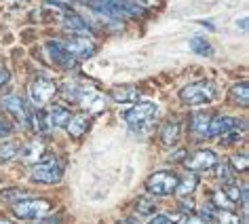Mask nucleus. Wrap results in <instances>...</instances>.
Listing matches in <instances>:
<instances>
[{"label": "nucleus", "mask_w": 249, "mask_h": 224, "mask_svg": "<svg viewBox=\"0 0 249 224\" xmlns=\"http://www.w3.org/2000/svg\"><path fill=\"white\" fill-rule=\"evenodd\" d=\"M64 26H66V30H70V32H74L76 36H89L91 34V30H89V26H87V21L83 19V17H78L74 11L66 15Z\"/></svg>", "instance_id": "15"}, {"label": "nucleus", "mask_w": 249, "mask_h": 224, "mask_svg": "<svg viewBox=\"0 0 249 224\" xmlns=\"http://www.w3.org/2000/svg\"><path fill=\"white\" fill-rule=\"evenodd\" d=\"M2 106L15 116L17 121H19L21 127H28L30 125V116H32V114L28 112V106L21 99V95H17V93H11V95H7V97L2 99Z\"/></svg>", "instance_id": "8"}, {"label": "nucleus", "mask_w": 249, "mask_h": 224, "mask_svg": "<svg viewBox=\"0 0 249 224\" xmlns=\"http://www.w3.org/2000/svg\"><path fill=\"white\" fill-rule=\"evenodd\" d=\"M186 224H205V220L201 216H195V214H190L188 216V220H186Z\"/></svg>", "instance_id": "35"}, {"label": "nucleus", "mask_w": 249, "mask_h": 224, "mask_svg": "<svg viewBox=\"0 0 249 224\" xmlns=\"http://www.w3.org/2000/svg\"><path fill=\"white\" fill-rule=\"evenodd\" d=\"M217 178L220 180H224V182H230V167H228V163H220V161H217Z\"/></svg>", "instance_id": "31"}, {"label": "nucleus", "mask_w": 249, "mask_h": 224, "mask_svg": "<svg viewBox=\"0 0 249 224\" xmlns=\"http://www.w3.org/2000/svg\"><path fill=\"white\" fill-rule=\"evenodd\" d=\"M91 127V119L87 114H76V116H70V121H68V133L72 135V138H80V135H85L89 131Z\"/></svg>", "instance_id": "14"}, {"label": "nucleus", "mask_w": 249, "mask_h": 224, "mask_svg": "<svg viewBox=\"0 0 249 224\" xmlns=\"http://www.w3.org/2000/svg\"><path fill=\"white\" fill-rule=\"evenodd\" d=\"M215 97V85L211 80H198L179 91V99L186 106H203Z\"/></svg>", "instance_id": "2"}, {"label": "nucleus", "mask_w": 249, "mask_h": 224, "mask_svg": "<svg viewBox=\"0 0 249 224\" xmlns=\"http://www.w3.org/2000/svg\"><path fill=\"white\" fill-rule=\"evenodd\" d=\"M211 205H213L215 209H226V211H232L234 209V201L224 190L213 192V201H211Z\"/></svg>", "instance_id": "23"}, {"label": "nucleus", "mask_w": 249, "mask_h": 224, "mask_svg": "<svg viewBox=\"0 0 249 224\" xmlns=\"http://www.w3.org/2000/svg\"><path fill=\"white\" fill-rule=\"evenodd\" d=\"M215 207L211 203H207V205H203L201 207V218L203 220H207V222H213V218H215Z\"/></svg>", "instance_id": "32"}, {"label": "nucleus", "mask_w": 249, "mask_h": 224, "mask_svg": "<svg viewBox=\"0 0 249 224\" xmlns=\"http://www.w3.org/2000/svg\"><path fill=\"white\" fill-rule=\"evenodd\" d=\"M9 78H11V74H9V70L4 66H0V87L2 85H7L9 83Z\"/></svg>", "instance_id": "33"}, {"label": "nucleus", "mask_w": 249, "mask_h": 224, "mask_svg": "<svg viewBox=\"0 0 249 224\" xmlns=\"http://www.w3.org/2000/svg\"><path fill=\"white\" fill-rule=\"evenodd\" d=\"M157 114H159L157 104H152V102H140V104H135L133 108H129L123 116H124V121H127V125L131 127L133 133L146 135V133L152 131L154 121H157Z\"/></svg>", "instance_id": "1"}, {"label": "nucleus", "mask_w": 249, "mask_h": 224, "mask_svg": "<svg viewBox=\"0 0 249 224\" xmlns=\"http://www.w3.org/2000/svg\"><path fill=\"white\" fill-rule=\"evenodd\" d=\"M64 178V165L59 159H42L34 165L32 180L38 184H57Z\"/></svg>", "instance_id": "4"}, {"label": "nucleus", "mask_w": 249, "mask_h": 224, "mask_svg": "<svg viewBox=\"0 0 249 224\" xmlns=\"http://www.w3.org/2000/svg\"><path fill=\"white\" fill-rule=\"evenodd\" d=\"M160 140H163L165 146H176L179 140V125L178 123H165L163 129H160Z\"/></svg>", "instance_id": "19"}, {"label": "nucleus", "mask_w": 249, "mask_h": 224, "mask_svg": "<svg viewBox=\"0 0 249 224\" xmlns=\"http://www.w3.org/2000/svg\"><path fill=\"white\" fill-rule=\"evenodd\" d=\"M135 209H138L140 216L150 218L154 211H157V203H154V199H150V197H142V199H138V203H135Z\"/></svg>", "instance_id": "24"}, {"label": "nucleus", "mask_w": 249, "mask_h": 224, "mask_svg": "<svg viewBox=\"0 0 249 224\" xmlns=\"http://www.w3.org/2000/svg\"><path fill=\"white\" fill-rule=\"evenodd\" d=\"M55 93H57V85H55L51 78L38 76V78H34L32 85H30V97H32V104L36 108L47 106L55 97Z\"/></svg>", "instance_id": "6"}, {"label": "nucleus", "mask_w": 249, "mask_h": 224, "mask_svg": "<svg viewBox=\"0 0 249 224\" xmlns=\"http://www.w3.org/2000/svg\"><path fill=\"white\" fill-rule=\"evenodd\" d=\"M51 211V203L45 199H21L13 205V214L19 220H40Z\"/></svg>", "instance_id": "3"}, {"label": "nucleus", "mask_w": 249, "mask_h": 224, "mask_svg": "<svg viewBox=\"0 0 249 224\" xmlns=\"http://www.w3.org/2000/svg\"><path fill=\"white\" fill-rule=\"evenodd\" d=\"M179 222H182L179 214H154L148 220V224H179Z\"/></svg>", "instance_id": "26"}, {"label": "nucleus", "mask_w": 249, "mask_h": 224, "mask_svg": "<svg viewBox=\"0 0 249 224\" xmlns=\"http://www.w3.org/2000/svg\"><path fill=\"white\" fill-rule=\"evenodd\" d=\"M236 127H239V119H234V116H226V114L211 116L207 135H213V138H220V135L228 133V131H232V129H236Z\"/></svg>", "instance_id": "11"}, {"label": "nucleus", "mask_w": 249, "mask_h": 224, "mask_svg": "<svg viewBox=\"0 0 249 224\" xmlns=\"http://www.w3.org/2000/svg\"><path fill=\"white\" fill-rule=\"evenodd\" d=\"M21 146H23V144H19V142H15V140L2 142V144H0V161H13V159H19Z\"/></svg>", "instance_id": "21"}, {"label": "nucleus", "mask_w": 249, "mask_h": 224, "mask_svg": "<svg viewBox=\"0 0 249 224\" xmlns=\"http://www.w3.org/2000/svg\"><path fill=\"white\" fill-rule=\"evenodd\" d=\"M0 224H11L9 220H0Z\"/></svg>", "instance_id": "38"}, {"label": "nucleus", "mask_w": 249, "mask_h": 224, "mask_svg": "<svg viewBox=\"0 0 249 224\" xmlns=\"http://www.w3.org/2000/svg\"><path fill=\"white\" fill-rule=\"evenodd\" d=\"M230 99H232L234 104H239V106H245L249 104V85L243 80V83H236L232 89H230Z\"/></svg>", "instance_id": "20"}, {"label": "nucleus", "mask_w": 249, "mask_h": 224, "mask_svg": "<svg viewBox=\"0 0 249 224\" xmlns=\"http://www.w3.org/2000/svg\"><path fill=\"white\" fill-rule=\"evenodd\" d=\"M196 186H198V178H196V176H192V173H190V176H186L184 180H179V182H178L176 192H178L179 197H190L192 192H195Z\"/></svg>", "instance_id": "22"}, {"label": "nucleus", "mask_w": 249, "mask_h": 224, "mask_svg": "<svg viewBox=\"0 0 249 224\" xmlns=\"http://www.w3.org/2000/svg\"><path fill=\"white\" fill-rule=\"evenodd\" d=\"M241 135H243V133H239V127H236V129H232V131L220 135V138H222V144H224V146H232V144H236V142L241 140Z\"/></svg>", "instance_id": "29"}, {"label": "nucleus", "mask_w": 249, "mask_h": 224, "mask_svg": "<svg viewBox=\"0 0 249 224\" xmlns=\"http://www.w3.org/2000/svg\"><path fill=\"white\" fill-rule=\"evenodd\" d=\"M64 47L76 59H87V57H91V55L95 53V45H93V40H89L87 36H74V38L68 40Z\"/></svg>", "instance_id": "10"}, {"label": "nucleus", "mask_w": 249, "mask_h": 224, "mask_svg": "<svg viewBox=\"0 0 249 224\" xmlns=\"http://www.w3.org/2000/svg\"><path fill=\"white\" fill-rule=\"evenodd\" d=\"M42 154H45V146H42L40 142H32V144H28V146H21L19 157L23 161H28V163H38L42 159Z\"/></svg>", "instance_id": "18"}, {"label": "nucleus", "mask_w": 249, "mask_h": 224, "mask_svg": "<svg viewBox=\"0 0 249 224\" xmlns=\"http://www.w3.org/2000/svg\"><path fill=\"white\" fill-rule=\"evenodd\" d=\"M118 224H138V222H135V220H133V218H129V220H121V222H118Z\"/></svg>", "instance_id": "37"}, {"label": "nucleus", "mask_w": 249, "mask_h": 224, "mask_svg": "<svg viewBox=\"0 0 249 224\" xmlns=\"http://www.w3.org/2000/svg\"><path fill=\"white\" fill-rule=\"evenodd\" d=\"M133 2L140 4V7L144 9V7H154V2H157V0H133Z\"/></svg>", "instance_id": "36"}, {"label": "nucleus", "mask_w": 249, "mask_h": 224, "mask_svg": "<svg viewBox=\"0 0 249 224\" xmlns=\"http://www.w3.org/2000/svg\"><path fill=\"white\" fill-rule=\"evenodd\" d=\"M209 121H211V114L209 112H196L190 121V129L196 138H207V131H209Z\"/></svg>", "instance_id": "17"}, {"label": "nucleus", "mask_w": 249, "mask_h": 224, "mask_svg": "<svg viewBox=\"0 0 249 224\" xmlns=\"http://www.w3.org/2000/svg\"><path fill=\"white\" fill-rule=\"evenodd\" d=\"M11 133V125L4 119H0V138H4V135Z\"/></svg>", "instance_id": "34"}, {"label": "nucleus", "mask_w": 249, "mask_h": 224, "mask_svg": "<svg viewBox=\"0 0 249 224\" xmlns=\"http://www.w3.org/2000/svg\"><path fill=\"white\" fill-rule=\"evenodd\" d=\"M230 161H232V169H236V171L247 169V154H234Z\"/></svg>", "instance_id": "30"}, {"label": "nucleus", "mask_w": 249, "mask_h": 224, "mask_svg": "<svg viewBox=\"0 0 249 224\" xmlns=\"http://www.w3.org/2000/svg\"><path fill=\"white\" fill-rule=\"evenodd\" d=\"M179 178L173 171H154L150 178L146 180V188L154 197H165L176 192Z\"/></svg>", "instance_id": "5"}, {"label": "nucleus", "mask_w": 249, "mask_h": 224, "mask_svg": "<svg viewBox=\"0 0 249 224\" xmlns=\"http://www.w3.org/2000/svg\"><path fill=\"white\" fill-rule=\"evenodd\" d=\"M30 197V192L26 188H7V190H0V199H4V201H21V199Z\"/></svg>", "instance_id": "27"}, {"label": "nucleus", "mask_w": 249, "mask_h": 224, "mask_svg": "<svg viewBox=\"0 0 249 224\" xmlns=\"http://www.w3.org/2000/svg\"><path fill=\"white\" fill-rule=\"evenodd\" d=\"M190 49L195 53H198V55H211L213 53V49H211V45L205 38H192L190 40Z\"/></svg>", "instance_id": "28"}, {"label": "nucleus", "mask_w": 249, "mask_h": 224, "mask_svg": "<svg viewBox=\"0 0 249 224\" xmlns=\"http://www.w3.org/2000/svg\"><path fill=\"white\" fill-rule=\"evenodd\" d=\"M47 53L51 55V59L55 61V64H59L61 68H74L76 66V57H74V55L64 47V42H59V40H49L47 42Z\"/></svg>", "instance_id": "9"}, {"label": "nucleus", "mask_w": 249, "mask_h": 224, "mask_svg": "<svg viewBox=\"0 0 249 224\" xmlns=\"http://www.w3.org/2000/svg\"><path fill=\"white\" fill-rule=\"evenodd\" d=\"M211 224H241L239 216L234 211H226V209H217L215 211V218Z\"/></svg>", "instance_id": "25"}, {"label": "nucleus", "mask_w": 249, "mask_h": 224, "mask_svg": "<svg viewBox=\"0 0 249 224\" xmlns=\"http://www.w3.org/2000/svg\"><path fill=\"white\" fill-rule=\"evenodd\" d=\"M78 104H83L89 112H95V114H99V112L106 110V106H108V102H106V97L102 95V93H95V91H89V89H80V95H78Z\"/></svg>", "instance_id": "12"}, {"label": "nucleus", "mask_w": 249, "mask_h": 224, "mask_svg": "<svg viewBox=\"0 0 249 224\" xmlns=\"http://www.w3.org/2000/svg\"><path fill=\"white\" fill-rule=\"evenodd\" d=\"M68 121H70V110L64 108V106H53V108L45 114L47 129H51V127H66Z\"/></svg>", "instance_id": "13"}, {"label": "nucleus", "mask_w": 249, "mask_h": 224, "mask_svg": "<svg viewBox=\"0 0 249 224\" xmlns=\"http://www.w3.org/2000/svg\"><path fill=\"white\" fill-rule=\"evenodd\" d=\"M217 161L220 159H217V154L213 150H196L184 161V165L190 171H207V169H213Z\"/></svg>", "instance_id": "7"}, {"label": "nucleus", "mask_w": 249, "mask_h": 224, "mask_svg": "<svg viewBox=\"0 0 249 224\" xmlns=\"http://www.w3.org/2000/svg\"><path fill=\"white\" fill-rule=\"evenodd\" d=\"M110 97L116 99V102H138L140 91L133 85H118L110 91Z\"/></svg>", "instance_id": "16"}]
</instances>
